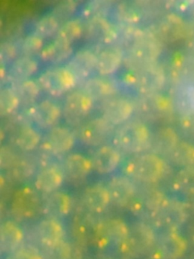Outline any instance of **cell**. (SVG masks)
I'll return each mask as SVG.
<instances>
[{"mask_svg":"<svg viewBox=\"0 0 194 259\" xmlns=\"http://www.w3.org/2000/svg\"><path fill=\"white\" fill-rule=\"evenodd\" d=\"M95 101L81 89L71 91L62 104V117L68 126L79 128L93 110Z\"/></svg>","mask_w":194,"mask_h":259,"instance_id":"52a82bcc","label":"cell"},{"mask_svg":"<svg viewBox=\"0 0 194 259\" xmlns=\"http://www.w3.org/2000/svg\"><path fill=\"white\" fill-rule=\"evenodd\" d=\"M170 98L176 114L182 119L194 115V84H175Z\"/></svg>","mask_w":194,"mask_h":259,"instance_id":"f1b7e54d","label":"cell"},{"mask_svg":"<svg viewBox=\"0 0 194 259\" xmlns=\"http://www.w3.org/2000/svg\"><path fill=\"white\" fill-rule=\"evenodd\" d=\"M187 240L179 231L163 232L150 253L151 259H181L187 251Z\"/></svg>","mask_w":194,"mask_h":259,"instance_id":"4fadbf2b","label":"cell"},{"mask_svg":"<svg viewBox=\"0 0 194 259\" xmlns=\"http://www.w3.org/2000/svg\"><path fill=\"white\" fill-rule=\"evenodd\" d=\"M115 126L103 116L92 118L80 125L77 137L80 143L89 148H100L113 138Z\"/></svg>","mask_w":194,"mask_h":259,"instance_id":"8fae6325","label":"cell"},{"mask_svg":"<svg viewBox=\"0 0 194 259\" xmlns=\"http://www.w3.org/2000/svg\"><path fill=\"white\" fill-rule=\"evenodd\" d=\"M183 122L185 130L194 136V115L183 119Z\"/></svg>","mask_w":194,"mask_h":259,"instance_id":"f5cc1de1","label":"cell"},{"mask_svg":"<svg viewBox=\"0 0 194 259\" xmlns=\"http://www.w3.org/2000/svg\"><path fill=\"white\" fill-rule=\"evenodd\" d=\"M38 69L39 63L34 57L20 55L9 65V81L12 83L30 79Z\"/></svg>","mask_w":194,"mask_h":259,"instance_id":"8d00e7d4","label":"cell"},{"mask_svg":"<svg viewBox=\"0 0 194 259\" xmlns=\"http://www.w3.org/2000/svg\"><path fill=\"white\" fill-rule=\"evenodd\" d=\"M167 158L170 163L180 169L194 166L193 144L180 140Z\"/></svg>","mask_w":194,"mask_h":259,"instance_id":"b9f144b4","label":"cell"},{"mask_svg":"<svg viewBox=\"0 0 194 259\" xmlns=\"http://www.w3.org/2000/svg\"><path fill=\"white\" fill-rule=\"evenodd\" d=\"M36 157L30 154H20L13 166L6 172L11 182L24 183L35 177L38 172Z\"/></svg>","mask_w":194,"mask_h":259,"instance_id":"836d02e7","label":"cell"},{"mask_svg":"<svg viewBox=\"0 0 194 259\" xmlns=\"http://www.w3.org/2000/svg\"><path fill=\"white\" fill-rule=\"evenodd\" d=\"M138 113L145 120L166 125L176 114L170 96L162 93L141 97L137 103Z\"/></svg>","mask_w":194,"mask_h":259,"instance_id":"8992f818","label":"cell"},{"mask_svg":"<svg viewBox=\"0 0 194 259\" xmlns=\"http://www.w3.org/2000/svg\"><path fill=\"white\" fill-rule=\"evenodd\" d=\"M16 148L11 144L2 145L0 148V168L2 170L7 172L19 157V153Z\"/></svg>","mask_w":194,"mask_h":259,"instance_id":"816d5d0a","label":"cell"},{"mask_svg":"<svg viewBox=\"0 0 194 259\" xmlns=\"http://www.w3.org/2000/svg\"><path fill=\"white\" fill-rule=\"evenodd\" d=\"M186 240H187L189 246L192 247L194 249V223L189 225L186 230Z\"/></svg>","mask_w":194,"mask_h":259,"instance_id":"db71d44e","label":"cell"},{"mask_svg":"<svg viewBox=\"0 0 194 259\" xmlns=\"http://www.w3.org/2000/svg\"><path fill=\"white\" fill-rule=\"evenodd\" d=\"M130 226L120 218H109L95 224L92 240L100 249L111 245L119 246L127 237Z\"/></svg>","mask_w":194,"mask_h":259,"instance_id":"30bf717a","label":"cell"},{"mask_svg":"<svg viewBox=\"0 0 194 259\" xmlns=\"http://www.w3.org/2000/svg\"><path fill=\"white\" fill-rule=\"evenodd\" d=\"M8 259H45L42 250L32 244H23Z\"/></svg>","mask_w":194,"mask_h":259,"instance_id":"f907efd6","label":"cell"},{"mask_svg":"<svg viewBox=\"0 0 194 259\" xmlns=\"http://www.w3.org/2000/svg\"><path fill=\"white\" fill-rule=\"evenodd\" d=\"M118 26L107 18L96 17L84 20L83 37L88 43L105 47L115 45L118 38Z\"/></svg>","mask_w":194,"mask_h":259,"instance_id":"5bb4252c","label":"cell"},{"mask_svg":"<svg viewBox=\"0 0 194 259\" xmlns=\"http://www.w3.org/2000/svg\"><path fill=\"white\" fill-rule=\"evenodd\" d=\"M124 51L117 46L110 45L97 53L95 72L100 76L109 77L115 74L124 61Z\"/></svg>","mask_w":194,"mask_h":259,"instance_id":"cb8c5ba5","label":"cell"},{"mask_svg":"<svg viewBox=\"0 0 194 259\" xmlns=\"http://www.w3.org/2000/svg\"><path fill=\"white\" fill-rule=\"evenodd\" d=\"M12 89L16 92L22 107H29L36 104L40 95L41 89L37 81L30 78L24 81L11 83Z\"/></svg>","mask_w":194,"mask_h":259,"instance_id":"f35d334b","label":"cell"},{"mask_svg":"<svg viewBox=\"0 0 194 259\" xmlns=\"http://www.w3.org/2000/svg\"><path fill=\"white\" fill-rule=\"evenodd\" d=\"M45 259H72V245L64 239L57 245L42 250Z\"/></svg>","mask_w":194,"mask_h":259,"instance_id":"c3c4849f","label":"cell"},{"mask_svg":"<svg viewBox=\"0 0 194 259\" xmlns=\"http://www.w3.org/2000/svg\"><path fill=\"white\" fill-rule=\"evenodd\" d=\"M72 204L71 196L59 190L47 195L42 203V210L46 218L60 220L69 214Z\"/></svg>","mask_w":194,"mask_h":259,"instance_id":"d6a6232c","label":"cell"},{"mask_svg":"<svg viewBox=\"0 0 194 259\" xmlns=\"http://www.w3.org/2000/svg\"><path fill=\"white\" fill-rule=\"evenodd\" d=\"M90 159L95 172L108 175L118 169L122 157L121 151L114 145H104L95 150Z\"/></svg>","mask_w":194,"mask_h":259,"instance_id":"603a6c76","label":"cell"},{"mask_svg":"<svg viewBox=\"0 0 194 259\" xmlns=\"http://www.w3.org/2000/svg\"><path fill=\"white\" fill-rule=\"evenodd\" d=\"M134 72L133 87L141 96L160 93L167 82V73L159 63L144 66Z\"/></svg>","mask_w":194,"mask_h":259,"instance_id":"7c38bea8","label":"cell"},{"mask_svg":"<svg viewBox=\"0 0 194 259\" xmlns=\"http://www.w3.org/2000/svg\"><path fill=\"white\" fill-rule=\"evenodd\" d=\"M61 23L51 13L41 16L33 25V32L43 40L56 35Z\"/></svg>","mask_w":194,"mask_h":259,"instance_id":"f6af8a7d","label":"cell"},{"mask_svg":"<svg viewBox=\"0 0 194 259\" xmlns=\"http://www.w3.org/2000/svg\"><path fill=\"white\" fill-rule=\"evenodd\" d=\"M32 122L42 130H50L57 125L62 116V107L50 99H44L27 108Z\"/></svg>","mask_w":194,"mask_h":259,"instance_id":"ac0fdd59","label":"cell"},{"mask_svg":"<svg viewBox=\"0 0 194 259\" xmlns=\"http://www.w3.org/2000/svg\"><path fill=\"white\" fill-rule=\"evenodd\" d=\"M21 105L19 98L12 86H3L0 89V116H12Z\"/></svg>","mask_w":194,"mask_h":259,"instance_id":"ee69618b","label":"cell"},{"mask_svg":"<svg viewBox=\"0 0 194 259\" xmlns=\"http://www.w3.org/2000/svg\"><path fill=\"white\" fill-rule=\"evenodd\" d=\"M39 192L30 186H24L15 191L10 203V213L17 221H28L42 210Z\"/></svg>","mask_w":194,"mask_h":259,"instance_id":"9c48e42d","label":"cell"},{"mask_svg":"<svg viewBox=\"0 0 194 259\" xmlns=\"http://www.w3.org/2000/svg\"><path fill=\"white\" fill-rule=\"evenodd\" d=\"M65 230L60 220L45 218L36 226V236L42 248H50L65 239Z\"/></svg>","mask_w":194,"mask_h":259,"instance_id":"d4e9b609","label":"cell"},{"mask_svg":"<svg viewBox=\"0 0 194 259\" xmlns=\"http://www.w3.org/2000/svg\"><path fill=\"white\" fill-rule=\"evenodd\" d=\"M167 170L168 165L163 157L152 152L136 154L124 166V175L145 185L159 183Z\"/></svg>","mask_w":194,"mask_h":259,"instance_id":"6da1fadb","label":"cell"},{"mask_svg":"<svg viewBox=\"0 0 194 259\" xmlns=\"http://www.w3.org/2000/svg\"><path fill=\"white\" fill-rule=\"evenodd\" d=\"M83 204L85 208L92 213H102L112 203L107 186L96 183L88 186L83 191Z\"/></svg>","mask_w":194,"mask_h":259,"instance_id":"83f0119b","label":"cell"},{"mask_svg":"<svg viewBox=\"0 0 194 259\" xmlns=\"http://www.w3.org/2000/svg\"><path fill=\"white\" fill-rule=\"evenodd\" d=\"M106 186L112 203L120 207H128L137 193L134 181L126 175L112 177Z\"/></svg>","mask_w":194,"mask_h":259,"instance_id":"44dd1931","label":"cell"},{"mask_svg":"<svg viewBox=\"0 0 194 259\" xmlns=\"http://www.w3.org/2000/svg\"><path fill=\"white\" fill-rule=\"evenodd\" d=\"M157 237L150 223L137 221L130 226L127 237L118 247V250L126 257L139 258L151 252Z\"/></svg>","mask_w":194,"mask_h":259,"instance_id":"3957f363","label":"cell"},{"mask_svg":"<svg viewBox=\"0 0 194 259\" xmlns=\"http://www.w3.org/2000/svg\"><path fill=\"white\" fill-rule=\"evenodd\" d=\"M41 90L52 97L71 92L77 80L66 66H56L42 71L36 78Z\"/></svg>","mask_w":194,"mask_h":259,"instance_id":"ba28073f","label":"cell"},{"mask_svg":"<svg viewBox=\"0 0 194 259\" xmlns=\"http://www.w3.org/2000/svg\"><path fill=\"white\" fill-rule=\"evenodd\" d=\"M151 136L146 122L137 119L129 120L115 130L112 142L120 151L136 155L150 150Z\"/></svg>","mask_w":194,"mask_h":259,"instance_id":"7a4b0ae2","label":"cell"},{"mask_svg":"<svg viewBox=\"0 0 194 259\" xmlns=\"http://www.w3.org/2000/svg\"><path fill=\"white\" fill-rule=\"evenodd\" d=\"M162 51V43L151 30L143 34L130 51L126 53L124 61L131 71L158 63Z\"/></svg>","mask_w":194,"mask_h":259,"instance_id":"5b68a950","label":"cell"},{"mask_svg":"<svg viewBox=\"0 0 194 259\" xmlns=\"http://www.w3.org/2000/svg\"><path fill=\"white\" fill-rule=\"evenodd\" d=\"M72 55V45L54 38L53 41L45 45L39 57L42 63L56 66L68 61Z\"/></svg>","mask_w":194,"mask_h":259,"instance_id":"d590c367","label":"cell"},{"mask_svg":"<svg viewBox=\"0 0 194 259\" xmlns=\"http://www.w3.org/2000/svg\"><path fill=\"white\" fill-rule=\"evenodd\" d=\"M19 47L16 43L10 40H3L0 44V65H10L19 57Z\"/></svg>","mask_w":194,"mask_h":259,"instance_id":"681fc988","label":"cell"},{"mask_svg":"<svg viewBox=\"0 0 194 259\" xmlns=\"http://www.w3.org/2000/svg\"><path fill=\"white\" fill-rule=\"evenodd\" d=\"M78 9V3L75 0H62L57 3L52 8V15L55 16L61 24L72 19Z\"/></svg>","mask_w":194,"mask_h":259,"instance_id":"7dc6e473","label":"cell"},{"mask_svg":"<svg viewBox=\"0 0 194 259\" xmlns=\"http://www.w3.org/2000/svg\"><path fill=\"white\" fill-rule=\"evenodd\" d=\"M83 91L94 101H103L113 98L118 87L112 80L107 77H90L82 84Z\"/></svg>","mask_w":194,"mask_h":259,"instance_id":"4dcf8cb0","label":"cell"},{"mask_svg":"<svg viewBox=\"0 0 194 259\" xmlns=\"http://www.w3.org/2000/svg\"><path fill=\"white\" fill-rule=\"evenodd\" d=\"M24 233L15 221L6 220L0 225V251L11 254L22 245Z\"/></svg>","mask_w":194,"mask_h":259,"instance_id":"f546056e","label":"cell"},{"mask_svg":"<svg viewBox=\"0 0 194 259\" xmlns=\"http://www.w3.org/2000/svg\"><path fill=\"white\" fill-rule=\"evenodd\" d=\"M84 32V21L82 18H72L61 24L54 38L72 45L83 37Z\"/></svg>","mask_w":194,"mask_h":259,"instance_id":"60d3db41","label":"cell"},{"mask_svg":"<svg viewBox=\"0 0 194 259\" xmlns=\"http://www.w3.org/2000/svg\"><path fill=\"white\" fill-rule=\"evenodd\" d=\"M12 139L11 145L23 154H29L34 151L40 145L42 140L40 133L30 123L13 128Z\"/></svg>","mask_w":194,"mask_h":259,"instance_id":"4316f807","label":"cell"},{"mask_svg":"<svg viewBox=\"0 0 194 259\" xmlns=\"http://www.w3.org/2000/svg\"><path fill=\"white\" fill-rule=\"evenodd\" d=\"M186 40L192 47V51H194V22H188V32Z\"/></svg>","mask_w":194,"mask_h":259,"instance_id":"11a10c76","label":"cell"},{"mask_svg":"<svg viewBox=\"0 0 194 259\" xmlns=\"http://www.w3.org/2000/svg\"><path fill=\"white\" fill-rule=\"evenodd\" d=\"M167 197L162 191L156 188H138L136 196L127 208L135 216L150 220Z\"/></svg>","mask_w":194,"mask_h":259,"instance_id":"2e32d148","label":"cell"},{"mask_svg":"<svg viewBox=\"0 0 194 259\" xmlns=\"http://www.w3.org/2000/svg\"><path fill=\"white\" fill-rule=\"evenodd\" d=\"M177 131L168 125H163L152 133L150 150L160 157H168L180 142Z\"/></svg>","mask_w":194,"mask_h":259,"instance_id":"484cf974","label":"cell"},{"mask_svg":"<svg viewBox=\"0 0 194 259\" xmlns=\"http://www.w3.org/2000/svg\"><path fill=\"white\" fill-rule=\"evenodd\" d=\"M153 32L162 43L174 44L187 37L188 22L176 13L165 15L158 22Z\"/></svg>","mask_w":194,"mask_h":259,"instance_id":"e0dca14e","label":"cell"},{"mask_svg":"<svg viewBox=\"0 0 194 259\" xmlns=\"http://www.w3.org/2000/svg\"><path fill=\"white\" fill-rule=\"evenodd\" d=\"M189 214L186 201L167 197L149 221L162 231H179L187 222Z\"/></svg>","mask_w":194,"mask_h":259,"instance_id":"277c9868","label":"cell"},{"mask_svg":"<svg viewBox=\"0 0 194 259\" xmlns=\"http://www.w3.org/2000/svg\"><path fill=\"white\" fill-rule=\"evenodd\" d=\"M113 13L118 25L133 26L142 18V7L135 1H120L114 5Z\"/></svg>","mask_w":194,"mask_h":259,"instance_id":"74e56055","label":"cell"},{"mask_svg":"<svg viewBox=\"0 0 194 259\" xmlns=\"http://www.w3.org/2000/svg\"><path fill=\"white\" fill-rule=\"evenodd\" d=\"M192 13H193V15H194V6H193V7H192Z\"/></svg>","mask_w":194,"mask_h":259,"instance_id":"6f0895ef","label":"cell"},{"mask_svg":"<svg viewBox=\"0 0 194 259\" xmlns=\"http://www.w3.org/2000/svg\"><path fill=\"white\" fill-rule=\"evenodd\" d=\"M65 177L62 166L54 162L38 170L33 180V187L39 193L48 195L59 191L65 181Z\"/></svg>","mask_w":194,"mask_h":259,"instance_id":"ffe728a7","label":"cell"},{"mask_svg":"<svg viewBox=\"0 0 194 259\" xmlns=\"http://www.w3.org/2000/svg\"><path fill=\"white\" fill-rule=\"evenodd\" d=\"M18 47L21 56L34 57V56L39 55L45 45L42 37L32 32L21 39L18 44Z\"/></svg>","mask_w":194,"mask_h":259,"instance_id":"bcb514c9","label":"cell"},{"mask_svg":"<svg viewBox=\"0 0 194 259\" xmlns=\"http://www.w3.org/2000/svg\"><path fill=\"white\" fill-rule=\"evenodd\" d=\"M135 111L133 103L125 98H111L102 102L101 116L114 126H120L130 120Z\"/></svg>","mask_w":194,"mask_h":259,"instance_id":"d6986e66","label":"cell"},{"mask_svg":"<svg viewBox=\"0 0 194 259\" xmlns=\"http://www.w3.org/2000/svg\"><path fill=\"white\" fill-rule=\"evenodd\" d=\"M62 166L65 177L73 180H84L93 170L90 157L80 153H71L66 155Z\"/></svg>","mask_w":194,"mask_h":259,"instance_id":"1f68e13d","label":"cell"},{"mask_svg":"<svg viewBox=\"0 0 194 259\" xmlns=\"http://www.w3.org/2000/svg\"><path fill=\"white\" fill-rule=\"evenodd\" d=\"M186 203L189 209V213L194 216V195L186 198Z\"/></svg>","mask_w":194,"mask_h":259,"instance_id":"9f6ffc18","label":"cell"},{"mask_svg":"<svg viewBox=\"0 0 194 259\" xmlns=\"http://www.w3.org/2000/svg\"><path fill=\"white\" fill-rule=\"evenodd\" d=\"M171 188L175 193L188 198L194 195V166L181 168L174 175Z\"/></svg>","mask_w":194,"mask_h":259,"instance_id":"ab89813d","label":"cell"},{"mask_svg":"<svg viewBox=\"0 0 194 259\" xmlns=\"http://www.w3.org/2000/svg\"><path fill=\"white\" fill-rule=\"evenodd\" d=\"M75 142V134L69 128L56 125L48 130L42 138L39 150L52 157H59L71 151Z\"/></svg>","mask_w":194,"mask_h":259,"instance_id":"9a60e30c","label":"cell"},{"mask_svg":"<svg viewBox=\"0 0 194 259\" xmlns=\"http://www.w3.org/2000/svg\"><path fill=\"white\" fill-rule=\"evenodd\" d=\"M171 73L176 84H194V51L175 56L171 63Z\"/></svg>","mask_w":194,"mask_h":259,"instance_id":"e575fe53","label":"cell"},{"mask_svg":"<svg viewBox=\"0 0 194 259\" xmlns=\"http://www.w3.org/2000/svg\"><path fill=\"white\" fill-rule=\"evenodd\" d=\"M114 3L109 0H90L82 7L81 18L84 20L92 18H107L113 10Z\"/></svg>","mask_w":194,"mask_h":259,"instance_id":"7bdbcfd3","label":"cell"},{"mask_svg":"<svg viewBox=\"0 0 194 259\" xmlns=\"http://www.w3.org/2000/svg\"><path fill=\"white\" fill-rule=\"evenodd\" d=\"M96 59L97 53L89 48H83L73 54L65 66L72 72L77 82H83L95 71Z\"/></svg>","mask_w":194,"mask_h":259,"instance_id":"7402d4cb","label":"cell"}]
</instances>
